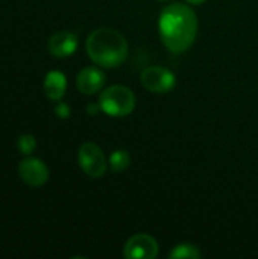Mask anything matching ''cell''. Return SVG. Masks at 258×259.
Listing matches in <instances>:
<instances>
[{
  "instance_id": "cell-1",
  "label": "cell",
  "mask_w": 258,
  "mask_h": 259,
  "mask_svg": "<svg viewBox=\"0 0 258 259\" xmlns=\"http://www.w3.org/2000/svg\"><path fill=\"white\" fill-rule=\"evenodd\" d=\"M158 32L163 44L172 53L189 50L198 35V17L195 11L182 3L166 6L158 18Z\"/></svg>"
},
{
  "instance_id": "cell-2",
  "label": "cell",
  "mask_w": 258,
  "mask_h": 259,
  "mask_svg": "<svg viewBox=\"0 0 258 259\" xmlns=\"http://www.w3.org/2000/svg\"><path fill=\"white\" fill-rule=\"evenodd\" d=\"M85 50L88 58L96 65L103 68H116L128 58V41L116 29L99 27L88 35Z\"/></svg>"
},
{
  "instance_id": "cell-3",
  "label": "cell",
  "mask_w": 258,
  "mask_h": 259,
  "mask_svg": "<svg viewBox=\"0 0 258 259\" xmlns=\"http://www.w3.org/2000/svg\"><path fill=\"white\" fill-rule=\"evenodd\" d=\"M135 94L125 85H113L100 93L99 105L109 117H126L135 108Z\"/></svg>"
},
{
  "instance_id": "cell-4",
  "label": "cell",
  "mask_w": 258,
  "mask_h": 259,
  "mask_svg": "<svg viewBox=\"0 0 258 259\" xmlns=\"http://www.w3.org/2000/svg\"><path fill=\"white\" fill-rule=\"evenodd\" d=\"M78 161L82 171L93 179L102 178L106 171V158L99 146L94 143H84L78 152Z\"/></svg>"
},
{
  "instance_id": "cell-5",
  "label": "cell",
  "mask_w": 258,
  "mask_h": 259,
  "mask_svg": "<svg viewBox=\"0 0 258 259\" xmlns=\"http://www.w3.org/2000/svg\"><path fill=\"white\" fill-rule=\"evenodd\" d=\"M141 83L143 87L155 94H166L170 93L175 85H176V77L175 74L166 68V67H160V65H151L148 68H144L141 71Z\"/></svg>"
},
{
  "instance_id": "cell-6",
  "label": "cell",
  "mask_w": 258,
  "mask_h": 259,
  "mask_svg": "<svg viewBox=\"0 0 258 259\" xmlns=\"http://www.w3.org/2000/svg\"><path fill=\"white\" fill-rule=\"evenodd\" d=\"M158 243L154 237L148 234L132 235L123 249V256L126 259H154L158 255Z\"/></svg>"
},
{
  "instance_id": "cell-7",
  "label": "cell",
  "mask_w": 258,
  "mask_h": 259,
  "mask_svg": "<svg viewBox=\"0 0 258 259\" xmlns=\"http://www.w3.org/2000/svg\"><path fill=\"white\" fill-rule=\"evenodd\" d=\"M18 175L29 187H41L49 179V168L38 158H26L18 165Z\"/></svg>"
},
{
  "instance_id": "cell-8",
  "label": "cell",
  "mask_w": 258,
  "mask_h": 259,
  "mask_svg": "<svg viewBox=\"0 0 258 259\" xmlns=\"http://www.w3.org/2000/svg\"><path fill=\"white\" fill-rule=\"evenodd\" d=\"M47 49L55 58H68L78 49V36L67 30L56 32L49 38Z\"/></svg>"
},
{
  "instance_id": "cell-9",
  "label": "cell",
  "mask_w": 258,
  "mask_h": 259,
  "mask_svg": "<svg viewBox=\"0 0 258 259\" xmlns=\"http://www.w3.org/2000/svg\"><path fill=\"white\" fill-rule=\"evenodd\" d=\"M105 85V74L96 67H87L79 71L76 77V87L82 94L93 96L99 93Z\"/></svg>"
},
{
  "instance_id": "cell-10",
  "label": "cell",
  "mask_w": 258,
  "mask_h": 259,
  "mask_svg": "<svg viewBox=\"0 0 258 259\" xmlns=\"http://www.w3.org/2000/svg\"><path fill=\"white\" fill-rule=\"evenodd\" d=\"M65 88H67V79H65L64 73H61L58 70L47 73V76L44 79V93H46L47 99H50L53 102H59L65 94Z\"/></svg>"
},
{
  "instance_id": "cell-11",
  "label": "cell",
  "mask_w": 258,
  "mask_h": 259,
  "mask_svg": "<svg viewBox=\"0 0 258 259\" xmlns=\"http://www.w3.org/2000/svg\"><path fill=\"white\" fill-rule=\"evenodd\" d=\"M201 256L202 253L199 247L195 244H189V243L175 246V249L169 253L170 259H199Z\"/></svg>"
},
{
  "instance_id": "cell-12",
  "label": "cell",
  "mask_w": 258,
  "mask_h": 259,
  "mask_svg": "<svg viewBox=\"0 0 258 259\" xmlns=\"http://www.w3.org/2000/svg\"><path fill=\"white\" fill-rule=\"evenodd\" d=\"M108 164L111 167V170L114 173H120V171H125L129 164H131V156L126 150H122V149H117L114 150L111 155H109V159H108Z\"/></svg>"
},
{
  "instance_id": "cell-13",
  "label": "cell",
  "mask_w": 258,
  "mask_h": 259,
  "mask_svg": "<svg viewBox=\"0 0 258 259\" xmlns=\"http://www.w3.org/2000/svg\"><path fill=\"white\" fill-rule=\"evenodd\" d=\"M17 147H18V152L23 153V155H30L35 152L36 149V141L32 135H21L18 137L17 140Z\"/></svg>"
},
{
  "instance_id": "cell-14",
  "label": "cell",
  "mask_w": 258,
  "mask_h": 259,
  "mask_svg": "<svg viewBox=\"0 0 258 259\" xmlns=\"http://www.w3.org/2000/svg\"><path fill=\"white\" fill-rule=\"evenodd\" d=\"M70 106L67 105V103H64V102H58L56 103V106H55V114H56V117L58 118H62V120H65V118H68L70 117Z\"/></svg>"
},
{
  "instance_id": "cell-15",
  "label": "cell",
  "mask_w": 258,
  "mask_h": 259,
  "mask_svg": "<svg viewBox=\"0 0 258 259\" xmlns=\"http://www.w3.org/2000/svg\"><path fill=\"white\" fill-rule=\"evenodd\" d=\"M100 111H102V108H100L99 103H90V105H87V114H90V115H97Z\"/></svg>"
},
{
  "instance_id": "cell-16",
  "label": "cell",
  "mask_w": 258,
  "mask_h": 259,
  "mask_svg": "<svg viewBox=\"0 0 258 259\" xmlns=\"http://www.w3.org/2000/svg\"><path fill=\"white\" fill-rule=\"evenodd\" d=\"M186 2H187L189 5H196V6H198V5H202L205 0H186Z\"/></svg>"
},
{
  "instance_id": "cell-17",
  "label": "cell",
  "mask_w": 258,
  "mask_h": 259,
  "mask_svg": "<svg viewBox=\"0 0 258 259\" xmlns=\"http://www.w3.org/2000/svg\"><path fill=\"white\" fill-rule=\"evenodd\" d=\"M161 2H167V0H161Z\"/></svg>"
}]
</instances>
